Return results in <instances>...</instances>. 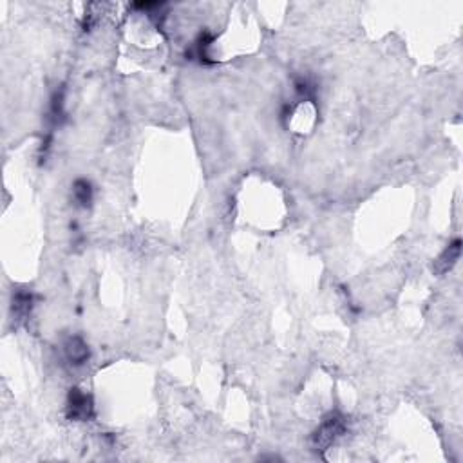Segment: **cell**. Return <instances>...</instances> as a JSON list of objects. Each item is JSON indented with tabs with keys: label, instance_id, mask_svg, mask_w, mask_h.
Masks as SVG:
<instances>
[{
	"label": "cell",
	"instance_id": "cell-1",
	"mask_svg": "<svg viewBox=\"0 0 463 463\" xmlns=\"http://www.w3.org/2000/svg\"><path fill=\"white\" fill-rule=\"evenodd\" d=\"M347 429V421L344 415H341L338 411H332L329 415L324 417V420L320 421V426L315 429V433L311 435V445L317 453H323V451H328L335 442L341 438Z\"/></svg>",
	"mask_w": 463,
	"mask_h": 463
},
{
	"label": "cell",
	"instance_id": "cell-2",
	"mask_svg": "<svg viewBox=\"0 0 463 463\" xmlns=\"http://www.w3.org/2000/svg\"><path fill=\"white\" fill-rule=\"evenodd\" d=\"M67 418L73 421H89L94 417V402L89 393L73 388L67 394Z\"/></svg>",
	"mask_w": 463,
	"mask_h": 463
},
{
	"label": "cell",
	"instance_id": "cell-3",
	"mask_svg": "<svg viewBox=\"0 0 463 463\" xmlns=\"http://www.w3.org/2000/svg\"><path fill=\"white\" fill-rule=\"evenodd\" d=\"M64 353L71 365H84L91 358V349L82 337H69L64 344Z\"/></svg>",
	"mask_w": 463,
	"mask_h": 463
},
{
	"label": "cell",
	"instance_id": "cell-4",
	"mask_svg": "<svg viewBox=\"0 0 463 463\" xmlns=\"http://www.w3.org/2000/svg\"><path fill=\"white\" fill-rule=\"evenodd\" d=\"M460 253H462V241H460V239H454L453 243L447 244V248L440 253V257L435 261L436 273H438V275L447 273L460 259Z\"/></svg>",
	"mask_w": 463,
	"mask_h": 463
},
{
	"label": "cell",
	"instance_id": "cell-5",
	"mask_svg": "<svg viewBox=\"0 0 463 463\" xmlns=\"http://www.w3.org/2000/svg\"><path fill=\"white\" fill-rule=\"evenodd\" d=\"M33 309V293L28 290H17L11 302V311H13L15 320H24L28 318Z\"/></svg>",
	"mask_w": 463,
	"mask_h": 463
},
{
	"label": "cell",
	"instance_id": "cell-6",
	"mask_svg": "<svg viewBox=\"0 0 463 463\" xmlns=\"http://www.w3.org/2000/svg\"><path fill=\"white\" fill-rule=\"evenodd\" d=\"M73 197L76 205L82 208H87L93 203V185L87 179H76L73 183Z\"/></svg>",
	"mask_w": 463,
	"mask_h": 463
}]
</instances>
